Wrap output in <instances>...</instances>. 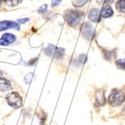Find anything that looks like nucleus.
<instances>
[{
  "mask_svg": "<svg viewBox=\"0 0 125 125\" xmlns=\"http://www.w3.org/2000/svg\"><path fill=\"white\" fill-rule=\"evenodd\" d=\"M10 90H12L10 83L7 79L0 76V92H9Z\"/></svg>",
  "mask_w": 125,
  "mask_h": 125,
  "instance_id": "6e6552de",
  "label": "nucleus"
},
{
  "mask_svg": "<svg viewBox=\"0 0 125 125\" xmlns=\"http://www.w3.org/2000/svg\"><path fill=\"white\" fill-rule=\"evenodd\" d=\"M124 110L125 111V106H124Z\"/></svg>",
  "mask_w": 125,
  "mask_h": 125,
  "instance_id": "393cba45",
  "label": "nucleus"
},
{
  "mask_svg": "<svg viewBox=\"0 0 125 125\" xmlns=\"http://www.w3.org/2000/svg\"><path fill=\"white\" fill-rule=\"evenodd\" d=\"M116 8L121 13H125V0H118Z\"/></svg>",
  "mask_w": 125,
  "mask_h": 125,
  "instance_id": "ddd939ff",
  "label": "nucleus"
},
{
  "mask_svg": "<svg viewBox=\"0 0 125 125\" xmlns=\"http://www.w3.org/2000/svg\"><path fill=\"white\" fill-rule=\"evenodd\" d=\"M2 38L6 42V43L8 44V46L10 44L14 43L17 40V37L14 35V34H11V33L3 34V35H2Z\"/></svg>",
  "mask_w": 125,
  "mask_h": 125,
  "instance_id": "9d476101",
  "label": "nucleus"
},
{
  "mask_svg": "<svg viewBox=\"0 0 125 125\" xmlns=\"http://www.w3.org/2000/svg\"><path fill=\"white\" fill-rule=\"evenodd\" d=\"M82 35L87 40L92 41L96 37V32L94 27L88 22H85L81 28Z\"/></svg>",
  "mask_w": 125,
  "mask_h": 125,
  "instance_id": "20e7f679",
  "label": "nucleus"
},
{
  "mask_svg": "<svg viewBox=\"0 0 125 125\" xmlns=\"http://www.w3.org/2000/svg\"><path fill=\"white\" fill-rule=\"evenodd\" d=\"M47 10V5H41V6L38 8V12L39 14H43V13L46 12Z\"/></svg>",
  "mask_w": 125,
  "mask_h": 125,
  "instance_id": "a211bd4d",
  "label": "nucleus"
},
{
  "mask_svg": "<svg viewBox=\"0 0 125 125\" xmlns=\"http://www.w3.org/2000/svg\"><path fill=\"white\" fill-rule=\"evenodd\" d=\"M10 29H14L17 31H20V24H18L16 22L10 20L0 21V31H3Z\"/></svg>",
  "mask_w": 125,
  "mask_h": 125,
  "instance_id": "39448f33",
  "label": "nucleus"
},
{
  "mask_svg": "<svg viewBox=\"0 0 125 125\" xmlns=\"http://www.w3.org/2000/svg\"><path fill=\"white\" fill-rule=\"evenodd\" d=\"M95 100H96V104L100 106H103L106 104V99L104 94V90L97 91L95 93Z\"/></svg>",
  "mask_w": 125,
  "mask_h": 125,
  "instance_id": "0eeeda50",
  "label": "nucleus"
},
{
  "mask_svg": "<svg viewBox=\"0 0 125 125\" xmlns=\"http://www.w3.org/2000/svg\"><path fill=\"white\" fill-rule=\"evenodd\" d=\"M38 57H36V58H34V59H31V60H29L28 62H27V65L28 66H31V67H32V66H34L35 64H36V62H38Z\"/></svg>",
  "mask_w": 125,
  "mask_h": 125,
  "instance_id": "6ab92c4d",
  "label": "nucleus"
},
{
  "mask_svg": "<svg viewBox=\"0 0 125 125\" xmlns=\"http://www.w3.org/2000/svg\"><path fill=\"white\" fill-rule=\"evenodd\" d=\"M8 104L14 109H19L22 105V99L17 92H11L6 97Z\"/></svg>",
  "mask_w": 125,
  "mask_h": 125,
  "instance_id": "7ed1b4c3",
  "label": "nucleus"
},
{
  "mask_svg": "<svg viewBox=\"0 0 125 125\" xmlns=\"http://www.w3.org/2000/svg\"><path fill=\"white\" fill-rule=\"evenodd\" d=\"M87 61V56L84 54H82L79 56V58L77 59V62H78V64L77 65H81L83 64H84L85 62Z\"/></svg>",
  "mask_w": 125,
  "mask_h": 125,
  "instance_id": "dca6fc26",
  "label": "nucleus"
},
{
  "mask_svg": "<svg viewBox=\"0 0 125 125\" xmlns=\"http://www.w3.org/2000/svg\"><path fill=\"white\" fill-rule=\"evenodd\" d=\"M28 21H29V18H23V19H19L17 20V22H20L21 24H24L26 22H27Z\"/></svg>",
  "mask_w": 125,
  "mask_h": 125,
  "instance_id": "4be33fe9",
  "label": "nucleus"
},
{
  "mask_svg": "<svg viewBox=\"0 0 125 125\" xmlns=\"http://www.w3.org/2000/svg\"><path fill=\"white\" fill-rule=\"evenodd\" d=\"M125 100V94L121 90L114 89L109 96L108 102L111 106L117 107L121 106Z\"/></svg>",
  "mask_w": 125,
  "mask_h": 125,
  "instance_id": "f03ea898",
  "label": "nucleus"
},
{
  "mask_svg": "<svg viewBox=\"0 0 125 125\" xmlns=\"http://www.w3.org/2000/svg\"><path fill=\"white\" fill-rule=\"evenodd\" d=\"M88 19L94 22H99L101 20L100 10L97 8H92L88 12Z\"/></svg>",
  "mask_w": 125,
  "mask_h": 125,
  "instance_id": "423d86ee",
  "label": "nucleus"
},
{
  "mask_svg": "<svg viewBox=\"0 0 125 125\" xmlns=\"http://www.w3.org/2000/svg\"><path fill=\"white\" fill-rule=\"evenodd\" d=\"M61 2H62V0H52L51 5H52V8L53 7H56V6L59 5L61 3Z\"/></svg>",
  "mask_w": 125,
  "mask_h": 125,
  "instance_id": "412c9836",
  "label": "nucleus"
},
{
  "mask_svg": "<svg viewBox=\"0 0 125 125\" xmlns=\"http://www.w3.org/2000/svg\"><path fill=\"white\" fill-rule=\"evenodd\" d=\"M22 0H8L7 5L10 7H16L22 2Z\"/></svg>",
  "mask_w": 125,
  "mask_h": 125,
  "instance_id": "4468645a",
  "label": "nucleus"
},
{
  "mask_svg": "<svg viewBox=\"0 0 125 125\" xmlns=\"http://www.w3.org/2000/svg\"><path fill=\"white\" fill-rule=\"evenodd\" d=\"M35 73L31 72V73H27L25 76H24V79H23V82L25 83V84L26 85H29L34 79H35Z\"/></svg>",
  "mask_w": 125,
  "mask_h": 125,
  "instance_id": "f8f14e48",
  "label": "nucleus"
},
{
  "mask_svg": "<svg viewBox=\"0 0 125 125\" xmlns=\"http://www.w3.org/2000/svg\"><path fill=\"white\" fill-rule=\"evenodd\" d=\"M56 49H57V47H56L55 45L49 44L46 48H44L43 53L47 56H49V57H54Z\"/></svg>",
  "mask_w": 125,
  "mask_h": 125,
  "instance_id": "9b49d317",
  "label": "nucleus"
},
{
  "mask_svg": "<svg viewBox=\"0 0 125 125\" xmlns=\"http://www.w3.org/2000/svg\"><path fill=\"white\" fill-rule=\"evenodd\" d=\"M114 0H97V3L102 4V3H105V4H112Z\"/></svg>",
  "mask_w": 125,
  "mask_h": 125,
  "instance_id": "aec40b11",
  "label": "nucleus"
},
{
  "mask_svg": "<svg viewBox=\"0 0 125 125\" xmlns=\"http://www.w3.org/2000/svg\"><path fill=\"white\" fill-rule=\"evenodd\" d=\"M88 1V0H73V4L76 7H81V6L84 5Z\"/></svg>",
  "mask_w": 125,
  "mask_h": 125,
  "instance_id": "f3484780",
  "label": "nucleus"
},
{
  "mask_svg": "<svg viewBox=\"0 0 125 125\" xmlns=\"http://www.w3.org/2000/svg\"><path fill=\"white\" fill-rule=\"evenodd\" d=\"M84 17V13L82 11L75 10H67L64 13V17L67 23L71 26H76L81 22Z\"/></svg>",
  "mask_w": 125,
  "mask_h": 125,
  "instance_id": "f257e3e1",
  "label": "nucleus"
},
{
  "mask_svg": "<svg viewBox=\"0 0 125 125\" xmlns=\"http://www.w3.org/2000/svg\"><path fill=\"white\" fill-rule=\"evenodd\" d=\"M3 1H4V0H0V6H1V5L3 2Z\"/></svg>",
  "mask_w": 125,
  "mask_h": 125,
  "instance_id": "b1692460",
  "label": "nucleus"
},
{
  "mask_svg": "<svg viewBox=\"0 0 125 125\" xmlns=\"http://www.w3.org/2000/svg\"><path fill=\"white\" fill-rule=\"evenodd\" d=\"M115 64L118 66V67H119V68H121V69L125 71V59H118L115 62Z\"/></svg>",
  "mask_w": 125,
  "mask_h": 125,
  "instance_id": "2eb2a0df",
  "label": "nucleus"
},
{
  "mask_svg": "<svg viewBox=\"0 0 125 125\" xmlns=\"http://www.w3.org/2000/svg\"><path fill=\"white\" fill-rule=\"evenodd\" d=\"M113 15V10L112 9V8L106 4L103 6L101 9V11H100V16L101 17L103 18H109L110 17H112Z\"/></svg>",
  "mask_w": 125,
  "mask_h": 125,
  "instance_id": "1a4fd4ad",
  "label": "nucleus"
},
{
  "mask_svg": "<svg viewBox=\"0 0 125 125\" xmlns=\"http://www.w3.org/2000/svg\"><path fill=\"white\" fill-rule=\"evenodd\" d=\"M2 74H3V72L1 71V70H0V76H2Z\"/></svg>",
  "mask_w": 125,
  "mask_h": 125,
  "instance_id": "5701e85b",
  "label": "nucleus"
}]
</instances>
